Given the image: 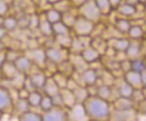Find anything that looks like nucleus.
<instances>
[{
    "label": "nucleus",
    "instance_id": "1",
    "mask_svg": "<svg viewBox=\"0 0 146 121\" xmlns=\"http://www.w3.org/2000/svg\"><path fill=\"white\" fill-rule=\"evenodd\" d=\"M89 110L94 116L102 118L108 114V108L104 102L99 100H94L89 103Z\"/></svg>",
    "mask_w": 146,
    "mask_h": 121
},
{
    "label": "nucleus",
    "instance_id": "2",
    "mask_svg": "<svg viewBox=\"0 0 146 121\" xmlns=\"http://www.w3.org/2000/svg\"><path fill=\"white\" fill-rule=\"evenodd\" d=\"M7 102V98L2 92H0V107L5 106V104Z\"/></svg>",
    "mask_w": 146,
    "mask_h": 121
}]
</instances>
